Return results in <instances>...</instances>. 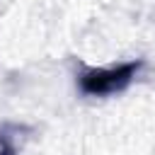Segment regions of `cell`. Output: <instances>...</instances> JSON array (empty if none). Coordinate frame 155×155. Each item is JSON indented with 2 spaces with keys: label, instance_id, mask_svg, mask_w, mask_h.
I'll list each match as a JSON object with an SVG mask.
<instances>
[{
  "label": "cell",
  "instance_id": "6da1fadb",
  "mask_svg": "<svg viewBox=\"0 0 155 155\" xmlns=\"http://www.w3.org/2000/svg\"><path fill=\"white\" fill-rule=\"evenodd\" d=\"M138 70V63H126L119 68H104V70H87L80 78V85L87 94H111L128 85L133 73Z\"/></svg>",
  "mask_w": 155,
  "mask_h": 155
},
{
  "label": "cell",
  "instance_id": "7a4b0ae2",
  "mask_svg": "<svg viewBox=\"0 0 155 155\" xmlns=\"http://www.w3.org/2000/svg\"><path fill=\"white\" fill-rule=\"evenodd\" d=\"M2 153H5V148H2V143H0V155H2Z\"/></svg>",
  "mask_w": 155,
  "mask_h": 155
}]
</instances>
